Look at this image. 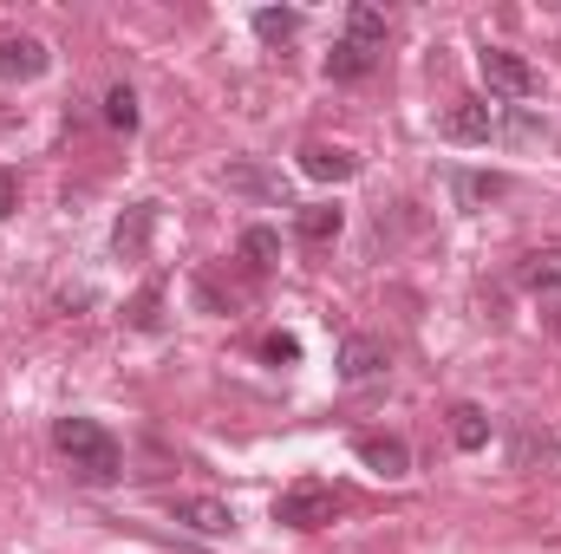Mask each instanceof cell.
<instances>
[{"mask_svg":"<svg viewBox=\"0 0 561 554\" xmlns=\"http://www.w3.org/2000/svg\"><path fill=\"white\" fill-rule=\"evenodd\" d=\"M346 39H353V46H373V53H379V46H386V13L359 0V7L346 13Z\"/></svg>","mask_w":561,"mask_h":554,"instance_id":"15","label":"cell"},{"mask_svg":"<svg viewBox=\"0 0 561 554\" xmlns=\"http://www.w3.org/2000/svg\"><path fill=\"white\" fill-rule=\"evenodd\" d=\"M373 66H379V53H373V46H353V39H340V46L327 53V79H333V85H353V79H366Z\"/></svg>","mask_w":561,"mask_h":554,"instance_id":"12","label":"cell"},{"mask_svg":"<svg viewBox=\"0 0 561 554\" xmlns=\"http://www.w3.org/2000/svg\"><path fill=\"white\" fill-rule=\"evenodd\" d=\"M353 457H359L373 476H412V450H405V437H386V430H359V437H353Z\"/></svg>","mask_w":561,"mask_h":554,"instance_id":"4","label":"cell"},{"mask_svg":"<svg viewBox=\"0 0 561 554\" xmlns=\"http://www.w3.org/2000/svg\"><path fill=\"white\" fill-rule=\"evenodd\" d=\"M255 33H262L268 46H280V39L300 33V13H294V7H262V13H255Z\"/></svg>","mask_w":561,"mask_h":554,"instance_id":"18","label":"cell"},{"mask_svg":"<svg viewBox=\"0 0 561 554\" xmlns=\"http://www.w3.org/2000/svg\"><path fill=\"white\" fill-rule=\"evenodd\" d=\"M262 353H268L275 366H294V359H300V339H294V333H268V339H262Z\"/></svg>","mask_w":561,"mask_h":554,"instance_id":"22","label":"cell"},{"mask_svg":"<svg viewBox=\"0 0 561 554\" xmlns=\"http://www.w3.org/2000/svg\"><path fill=\"white\" fill-rule=\"evenodd\" d=\"M556 339H561V313H556Z\"/></svg>","mask_w":561,"mask_h":554,"instance_id":"24","label":"cell"},{"mask_svg":"<svg viewBox=\"0 0 561 554\" xmlns=\"http://www.w3.org/2000/svg\"><path fill=\"white\" fill-rule=\"evenodd\" d=\"M150 222H157V203H131L125 216H118V229H112V249L125 255V262H138L144 242H150Z\"/></svg>","mask_w":561,"mask_h":554,"instance_id":"10","label":"cell"},{"mask_svg":"<svg viewBox=\"0 0 561 554\" xmlns=\"http://www.w3.org/2000/svg\"><path fill=\"white\" fill-rule=\"evenodd\" d=\"M333 509H340V489L320 483V476H300V483H287V489L275 496V522L280 529H327Z\"/></svg>","mask_w":561,"mask_h":554,"instance_id":"2","label":"cell"},{"mask_svg":"<svg viewBox=\"0 0 561 554\" xmlns=\"http://www.w3.org/2000/svg\"><path fill=\"white\" fill-rule=\"evenodd\" d=\"M170 522H183V529H196V535H229V529H236V509L216 503V496H176V503H170Z\"/></svg>","mask_w":561,"mask_h":554,"instance_id":"8","label":"cell"},{"mask_svg":"<svg viewBox=\"0 0 561 554\" xmlns=\"http://www.w3.org/2000/svg\"><path fill=\"white\" fill-rule=\"evenodd\" d=\"M300 170L313 183H346V176H359V157L340 143H300Z\"/></svg>","mask_w":561,"mask_h":554,"instance_id":"9","label":"cell"},{"mask_svg":"<svg viewBox=\"0 0 561 554\" xmlns=\"http://www.w3.org/2000/svg\"><path fill=\"white\" fill-rule=\"evenodd\" d=\"M242 262H249V268H275L280 262V235L275 229H262V222L242 229Z\"/></svg>","mask_w":561,"mask_h":554,"instance_id":"16","label":"cell"},{"mask_svg":"<svg viewBox=\"0 0 561 554\" xmlns=\"http://www.w3.org/2000/svg\"><path fill=\"white\" fill-rule=\"evenodd\" d=\"M105 118H112V131H138V92L131 85H112L105 92Z\"/></svg>","mask_w":561,"mask_h":554,"instance_id":"19","label":"cell"},{"mask_svg":"<svg viewBox=\"0 0 561 554\" xmlns=\"http://www.w3.org/2000/svg\"><path fill=\"white\" fill-rule=\"evenodd\" d=\"M483 85L496 92V99H536V66L523 59V53H510V46H490L483 53Z\"/></svg>","mask_w":561,"mask_h":554,"instance_id":"3","label":"cell"},{"mask_svg":"<svg viewBox=\"0 0 561 554\" xmlns=\"http://www.w3.org/2000/svg\"><path fill=\"white\" fill-rule=\"evenodd\" d=\"M386 366H392V346L373 339V333H353V339L340 346V379H346V385H366V379H379Z\"/></svg>","mask_w":561,"mask_h":554,"instance_id":"7","label":"cell"},{"mask_svg":"<svg viewBox=\"0 0 561 554\" xmlns=\"http://www.w3.org/2000/svg\"><path fill=\"white\" fill-rule=\"evenodd\" d=\"M444 143H490L496 138V105H483V99H457L450 112H444Z\"/></svg>","mask_w":561,"mask_h":554,"instance_id":"6","label":"cell"},{"mask_svg":"<svg viewBox=\"0 0 561 554\" xmlns=\"http://www.w3.org/2000/svg\"><path fill=\"white\" fill-rule=\"evenodd\" d=\"M340 222H346V216H340L333 203H300V209H294V235L313 242V249H327V242L340 235Z\"/></svg>","mask_w":561,"mask_h":554,"instance_id":"11","label":"cell"},{"mask_svg":"<svg viewBox=\"0 0 561 554\" xmlns=\"http://www.w3.org/2000/svg\"><path fill=\"white\" fill-rule=\"evenodd\" d=\"M13 209H20V176H13V170H0V222H7Z\"/></svg>","mask_w":561,"mask_h":554,"instance_id":"23","label":"cell"},{"mask_svg":"<svg viewBox=\"0 0 561 554\" xmlns=\"http://www.w3.org/2000/svg\"><path fill=\"white\" fill-rule=\"evenodd\" d=\"M46 66H53V53H46L33 33H7V39H0V79H7V85H33Z\"/></svg>","mask_w":561,"mask_h":554,"instance_id":"5","label":"cell"},{"mask_svg":"<svg viewBox=\"0 0 561 554\" xmlns=\"http://www.w3.org/2000/svg\"><path fill=\"white\" fill-rule=\"evenodd\" d=\"M450 443H457V450H483V443H490L483 405H457V412H450Z\"/></svg>","mask_w":561,"mask_h":554,"instance_id":"14","label":"cell"},{"mask_svg":"<svg viewBox=\"0 0 561 554\" xmlns=\"http://www.w3.org/2000/svg\"><path fill=\"white\" fill-rule=\"evenodd\" d=\"M496 196H510V176H496V170H483V176H457V203H496Z\"/></svg>","mask_w":561,"mask_h":554,"instance_id":"17","label":"cell"},{"mask_svg":"<svg viewBox=\"0 0 561 554\" xmlns=\"http://www.w3.org/2000/svg\"><path fill=\"white\" fill-rule=\"evenodd\" d=\"M53 443H59V457H66L85 483H118V470H125L118 437H112L105 424H92V417H59V424H53Z\"/></svg>","mask_w":561,"mask_h":554,"instance_id":"1","label":"cell"},{"mask_svg":"<svg viewBox=\"0 0 561 554\" xmlns=\"http://www.w3.org/2000/svg\"><path fill=\"white\" fill-rule=\"evenodd\" d=\"M157 307H163V287H157V280H150V287H144L138 300H131V326H138V333H150V326H157V320H163V313H157Z\"/></svg>","mask_w":561,"mask_h":554,"instance_id":"21","label":"cell"},{"mask_svg":"<svg viewBox=\"0 0 561 554\" xmlns=\"http://www.w3.org/2000/svg\"><path fill=\"white\" fill-rule=\"evenodd\" d=\"M523 287H529L536 300L561 293V249H536V255H523Z\"/></svg>","mask_w":561,"mask_h":554,"instance_id":"13","label":"cell"},{"mask_svg":"<svg viewBox=\"0 0 561 554\" xmlns=\"http://www.w3.org/2000/svg\"><path fill=\"white\" fill-rule=\"evenodd\" d=\"M229 189H255V196H275V203H287L280 176H262V170H229Z\"/></svg>","mask_w":561,"mask_h":554,"instance_id":"20","label":"cell"}]
</instances>
